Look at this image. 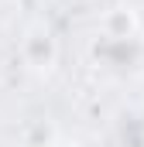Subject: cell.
Wrapping results in <instances>:
<instances>
[{
    "mask_svg": "<svg viewBox=\"0 0 144 147\" xmlns=\"http://www.w3.org/2000/svg\"><path fill=\"white\" fill-rule=\"evenodd\" d=\"M93 62L113 79H134L144 72V34L134 14H113L103 24V34L93 41Z\"/></svg>",
    "mask_w": 144,
    "mask_h": 147,
    "instance_id": "6da1fadb",
    "label": "cell"
},
{
    "mask_svg": "<svg viewBox=\"0 0 144 147\" xmlns=\"http://www.w3.org/2000/svg\"><path fill=\"white\" fill-rule=\"evenodd\" d=\"M55 55H58V48H55V38L48 34V31L28 34V41H24V62L31 69H52Z\"/></svg>",
    "mask_w": 144,
    "mask_h": 147,
    "instance_id": "7a4b0ae2",
    "label": "cell"
}]
</instances>
